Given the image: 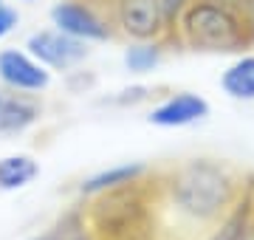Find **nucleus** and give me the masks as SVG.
Segmentation results:
<instances>
[{
	"mask_svg": "<svg viewBox=\"0 0 254 240\" xmlns=\"http://www.w3.org/2000/svg\"><path fill=\"white\" fill-rule=\"evenodd\" d=\"M170 198L175 209L192 221H218L237 201V189L226 167L198 158L173 173Z\"/></svg>",
	"mask_w": 254,
	"mask_h": 240,
	"instance_id": "obj_1",
	"label": "nucleus"
},
{
	"mask_svg": "<svg viewBox=\"0 0 254 240\" xmlns=\"http://www.w3.org/2000/svg\"><path fill=\"white\" fill-rule=\"evenodd\" d=\"M144 178L119 189L91 198L93 206L88 209V223L96 240H153L155 218L153 206L147 203Z\"/></svg>",
	"mask_w": 254,
	"mask_h": 240,
	"instance_id": "obj_2",
	"label": "nucleus"
},
{
	"mask_svg": "<svg viewBox=\"0 0 254 240\" xmlns=\"http://www.w3.org/2000/svg\"><path fill=\"white\" fill-rule=\"evenodd\" d=\"M173 31L187 48L203 51V54H243L249 48L237 9H229L212 0H192Z\"/></svg>",
	"mask_w": 254,
	"mask_h": 240,
	"instance_id": "obj_3",
	"label": "nucleus"
},
{
	"mask_svg": "<svg viewBox=\"0 0 254 240\" xmlns=\"http://www.w3.org/2000/svg\"><path fill=\"white\" fill-rule=\"evenodd\" d=\"M28 54L34 57L37 62H43L54 74H65V71H73L76 65H82L91 54V48L88 43H82V40H73L68 34H63L60 28H40V31H31L26 40V46H23Z\"/></svg>",
	"mask_w": 254,
	"mask_h": 240,
	"instance_id": "obj_4",
	"label": "nucleus"
},
{
	"mask_svg": "<svg viewBox=\"0 0 254 240\" xmlns=\"http://www.w3.org/2000/svg\"><path fill=\"white\" fill-rule=\"evenodd\" d=\"M48 20L63 34H68L73 40H82L88 46L91 43H105V40L113 37V28H110L108 17L99 14L88 0H60V3L51 6Z\"/></svg>",
	"mask_w": 254,
	"mask_h": 240,
	"instance_id": "obj_5",
	"label": "nucleus"
},
{
	"mask_svg": "<svg viewBox=\"0 0 254 240\" xmlns=\"http://www.w3.org/2000/svg\"><path fill=\"white\" fill-rule=\"evenodd\" d=\"M0 85L17 93H43L51 88V71L26 48H0Z\"/></svg>",
	"mask_w": 254,
	"mask_h": 240,
	"instance_id": "obj_6",
	"label": "nucleus"
},
{
	"mask_svg": "<svg viewBox=\"0 0 254 240\" xmlns=\"http://www.w3.org/2000/svg\"><path fill=\"white\" fill-rule=\"evenodd\" d=\"M113 17L130 40H161L170 34L158 0H113Z\"/></svg>",
	"mask_w": 254,
	"mask_h": 240,
	"instance_id": "obj_7",
	"label": "nucleus"
},
{
	"mask_svg": "<svg viewBox=\"0 0 254 240\" xmlns=\"http://www.w3.org/2000/svg\"><path fill=\"white\" fill-rule=\"evenodd\" d=\"M209 113H212V105L206 102V96H200L195 91H178L158 102L153 111L147 113V121L153 127L178 130V127H190L195 121H203Z\"/></svg>",
	"mask_w": 254,
	"mask_h": 240,
	"instance_id": "obj_8",
	"label": "nucleus"
},
{
	"mask_svg": "<svg viewBox=\"0 0 254 240\" xmlns=\"http://www.w3.org/2000/svg\"><path fill=\"white\" fill-rule=\"evenodd\" d=\"M43 116V108L34 93H17L0 85V139L9 141L34 127Z\"/></svg>",
	"mask_w": 254,
	"mask_h": 240,
	"instance_id": "obj_9",
	"label": "nucleus"
},
{
	"mask_svg": "<svg viewBox=\"0 0 254 240\" xmlns=\"http://www.w3.org/2000/svg\"><path fill=\"white\" fill-rule=\"evenodd\" d=\"M150 173V167L144 161H127V164H113V167H105L93 176L82 178L79 181V195L82 198H96V195L108 192V189H119L125 184H133L138 178H144Z\"/></svg>",
	"mask_w": 254,
	"mask_h": 240,
	"instance_id": "obj_10",
	"label": "nucleus"
},
{
	"mask_svg": "<svg viewBox=\"0 0 254 240\" xmlns=\"http://www.w3.org/2000/svg\"><path fill=\"white\" fill-rule=\"evenodd\" d=\"M220 91L235 102H254V54H237L220 74Z\"/></svg>",
	"mask_w": 254,
	"mask_h": 240,
	"instance_id": "obj_11",
	"label": "nucleus"
},
{
	"mask_svg": "<svg viewBox=\"0 0 254 240\" xmlns=\"http://www.w3.org/2000/svg\"><path fill=\"white\" fill-rule=\"evenodd\" d=\"M40 176V161L28 153H11L0 158V192H17L34 184Z\"/></svg>",
	"mask_w": 254,
	"mask_h": 240,
	"instance_id": "obj_12",
	"label": "nucleus"
},
{
	"mask_svg": "<svg viewBox=\"0 0 254 240\" xmlns=\"http://www.w3.org/2000/svg\"><path fill=\"white\" fill-rule=\"evenodd\" d=\"M252 221H254V195L249 189L243 198H237L229 206V212L223 215V221H220L218 229L209 235V240H240Z\"/></svg>",
	"mask_w": 254,
	"mask_h": 240,
	"instance_id": "obj_13",
	"label": "nucleus"
},
{
	"mask_svg": "<svg viewBox=\"0 0 254 240\" xmlns=\"http://www.w3.org/2000/svg\"><path fill=\"white\" fill-rule=\"evenodd\" d=\"M164 60V46L161 40H133L122 54V62L130 74L144 76L150 71H155Z\"/></svg>",
	"mask_w": 254,
	"mask_h": 240,
	"instance_id": "obj_14",
	"label": "nucleus"
},
{
	"mask_svg": "<svg viewBox=\"0 0 254 240\" xmlns=\"http://www.w3.org/2000/svg\"><path fill=\"white\" fill-rule=\"evenodd\" d=\"M51 235H54V240H96L85 209H68L65 215H60Z\"/></svg>",
	"mask_w": 254,
	"mask_h": 240,
	"instance_id": "obj_15",
	"label": "nucleus"
},
{
	"mask_svg": "<svg viewBox=\"0 0 254 240\" xmlns=\"http://www.w3.org/2000/svg\"><path fill=\"white\" fill-rule=\"evenodd\" d=\"M161 3V11H164V20H167V28H170V34H173L175 23H178V17L184 14V9L190 6L192 0H158Z\"/></svg>",
	"mask_w": 254,
	"mask_h": 240,
	"instance_id": "obj_16",
	"label": "nucleus"
},
{
	"mask_svg": "<svg viewBox=\"0 0 254 240\" xmlns=\"http://www.w3.org/2000/svg\"><path fill=\"white\" fill-rule=\"evenodd\" d=\"M17 26H20V11L11 9L9 3H0V43L9 37Z\"/></svg>",
	"mask_w": 254,
	"mask_h": 240,
	"instance_id": "obj_17",
	"label": "nucleus"
},
{
	"mask_svg": "<svg viewBox=\"0 0 254 240\" xmlns=\"http://www.w3.org/2000/svg\"><path fill=\"white\" fill-rule=\"evenodd\" d=\"M237 14H240V20H243L249 48H254V0H240V6H237Z\"/></svg>",
	"mask_w": 254,
	"mask_h": 240,
	"instance_id": "obj_18",
	"label": "nucleus"
},
{
	"mask_svg": "<svg viewBox=\"0 0 254 240\" xmlns=\"http://www.w3.org/2000/svg\"><path fill=\"white\" fill-rule=\"evenodd\" d=\"M212 3H220V6H229V9H237L240 0H212Z\"/></svg>",
	"mask_w": 254,
	"mask_h": 240,
	"instance_id": "obj_19",
	"label": "nucleus"
},
{
	"mask_svg": "<svg viewBox=\"0 0 254 240\" xmlns=\"http://www.w3.org/2000/svg\"><path fill=\"white\" fill-rule=\"evenodd\" d=\"M240 240H254V221L249 223V229H246V235H243Z\"/></svg>",
	"mask_w": 254,
	"mask_h": 240,
	"instance_id": "obj_20",
	"label": "nucleus"
},
{
	"mask_svg": "<svg viewBox=\"0 0 254 240\" xmlns=\"http://www.w3.org/2000/svg\"><path fill=\"white\" fill-rule=\"evenodd\" d=\"M28 240H54V235H51V232H46V235H37V238H28Z\"/></svg>",
	"mask_w": 254,
	"mask_h": 240,
	"instance_id": "obj_21",
	"label": "nucleus"
},
{
	"mask_svg": "<svg viewBox=\"0 0 254 240\" xmlns=\"http://www.w3.org/2000/svg\"><path fill=\"white\" fill-rule=\"evenodd\" d=\"M20 3H34V0H20Z\"/></svg>",
	"mask_w": 254,
	"mask_h": 240,
	"instance_id": "obj_22",
	"label": "nucleus"
},
{
	"mask_svg": "<svg viewBox=\"0 0 254 240\" xmlns=\"http://www.w3.org/2000/svg\"><path fill=\"white\" fill-rule=\"evenodd\" d=\"M0 3H3V0H0Z\"/></svg>",
	"mask_w": 254,
	"mask_h": 240,
	"instance_id": "obj_23",
	"label": "nucleus"
}]
</instances>
